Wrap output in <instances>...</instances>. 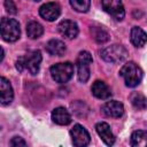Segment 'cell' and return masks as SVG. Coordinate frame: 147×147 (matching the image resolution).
Listing matches in <instances>:
<instances>
[{
    "label": "cell",
    "instance_id": "12",
    "mask_svg": "<svg viewBox=\"0 0 147 147\" xmlns=\"http://www.w3.org/2000/svg\"><path fill=\"white\" fill-rule=\"evenodd\" d=\"M91 92L96 99H100V100H107L111 96V91L103 80H95L92 84Z\"/></svg>",
    "mask_w": 147,
    "mask_h": 147
},
{
    "label": "cell",
    "instance_id": "10",
    "mask_svg": "<svg viewBox=\"0 0 147 147\" xmlns=\"http://www.w3.org/2000/svg\"><path fill=\"white\" fill-rule=\"evenodd\" d=\"M101 111L107 116V117H113V118H119L124 114V106L122 102L116 101V100H110L107 101L101 106Z\"/></svg>",
    "mask_w": 147,
    "mask_h": 147
},
{
    "label": "cell",
    "instance_id": "6",
    "mask_svg": "<svg viewBox=\"0 0 147 147\" xmlns=\"http://www.w3.org/2000/svg\"><path fill=\"white\" fill-rule=\"evenodd\" d=\"M92 63V55L87 51H83L77 56V76L79 82L86 83L90 78V64Z\"/></svg>",
    "mask_w": 147,
    "mask_h": 147
},
{
    "label": "cell",
    "instance_id": "8",
    "mask_svg": "<svg viewBox=\"0 0 147 147\" xmlns=\"http://www.w3.org/2000/svg\"><path fill=\"white\" fill-rule=\"evenodd\" d=\"M70 136H71V140H72L74 146H77V147L87 146L90 144V140H91L90 133L80 124L74 125V127L70 130Z\"/></svg>",
    "mask_w": 147,
    "mask_h": 147
},
{
    "label": "cell",
    "instance_id": "13",
    "mask_svg": "<svg viewBox=\"0 0 147 147\" xmlns=\"http://www.w3.org/2000/svg\"><path fill=\"white\" fill-rule=\"evenodd\" d=\"M0 96H1V105L3 106L9 105L14 99V91L11 84L5 77L0 78Z\"/></svg>",
    "mask_w": 147,
    "mask_h": 147
},
{
    "label": "cell",
    "instance_id": "1",
    "mask_svg": "<svg viewBox=\"0 0 147 147\" xmlns=\"http://www.w3.org/2000/svg\"><path fill=\"white\" fill-rule=\"evenodd\" d=\"M41 53L40 51H31L28 52L26 54L20 56L16 61V69L18 71H24L26 70L30 75H37L40 69V63H41Z\"/></svg>",
    "mask_w": 147,
    "mask_h": 147
},
{
    "label": "cell",
    "instance_id": "11",
    "mask_svg": "<svg viewBox=\"0 0 147 147\" xmlns=\"http://www.w3.org/2000/svg\"><path fill=\"white\" fill-rule=\"evenodd\" d=\"M57 30L60 32L61 36H63L67 39H74L77 37L78 34V25L76 22L71 21V20H63L60 22V24L57 25Z\"/></svg>",
    "mask_w": 147,
    "mask_h": 147
},
{
    "label": "cell",
    "instance_id": "25",
    "mask_svg": "<svg viewBox=\"0 0 147 147\" xmlns=\"http://www.w3.org/2000/svg\"><path fill=\"white\" fill-rule=\"evenodd\" d=\"M33 1H40V0H33Z\"/></svg>",
    "mask_w": 147,
    "mask_h": 147
},
{
    "label": "cell",
    "instance_id": "19",
    "mask_svg": "<svg viewBox=\"0 0 147 147\" xmlns=\"http://www.w3.org/2000/svg\"><path fill=\"white\" fill-rule=\"evenodd\" d=\"M44 33V28L40 23L36 22V21H31L28 23L26 25V34L29 38L31 39H37L39 37H41Z\"/></svg>",
    "mask_w": 147,
    "mask_h": 147
},
{
    "label": "cell",
    "instance_id": "21",
    "mask_svg": "<svg viewBox=\"0 0 147 147\" xmlns=\"http://www.w3.org/2000/svg\"><path fill=\"white\" fill-rule=\"evenodd\" d=\"M130 101L136 109L144 110L147 108V98L140 92H133L130 95Z\"/></svg>",
    "mask_w": 147,
    "mask_h": 147
},
{
    "label": "cell",
    "instance_id": "23",
    "mask_svg": "<svg viewBox=\"0 0 147 147\" xmlns=\"http://www.w3.org/2000/svg\"><path fill=\"white\" fill-rule=\"evenodd\" d=\"M5 8L9 14H16L17 13L16 5L14 3L13 0H5Z\"/></svg>",
    "mask_w": 147,
    "mask_h": 147
},
{
    "label": "cell",
    "instance_id": "20",
    "mask_svg": "<svg viewBox=\"0 0 147 147\" xmlns=\"http://www.w3.org/2000/svg\"><path fill=\"white\" fill-rule=\"evenodd\" d=\"M91 36L98 44H105L106 41L109 40V34L108 32L102 28V26H91L90 29Z\"/></svg>",
    "mask_w": 147,
    "mask_h": 147
},
{
    "label": "cell",
    "instance_id": "2",
    "mask_svg": "<svg viewBox=\"0 0 147 147\" xmlns=\"http://www.w3.org/2000/svg\"><path fill=\"white\" fill-rule=\"evenodd\" d=\"M119 75L123 77L124 83L127 87H136L137 85H139L144 76L141 68L132 61L125 63L121 68Z\"/></svg>",
    "mask_w": 147,
    "mask_h": 147
},
{
    "label": "cell",
    "instance_id": "4",
    "mask_svg": "<svg viewBox=\"0 0 147 147\" xmlns=\"http://www.w3.org/2000/svg\"><path fill=\"white\" fill-rule=\"evenodd\" d=\"M0 31H1V37L5 41L8 42H14L16 41L20 36H21V29H20V23L14 20V18H7L3 17L1 20L0 24Z\"/></svg>",
    "mask_w": 147,
    "mask_h": 147
},
{
    "label": "cell",
    "instance_id": "3",
    "mask_svg": "<svg viewBox=\"0 0 147 147\" xmlns=\"http://www.w3.org/2000/svg\"><path fill=\"white\" fill-rule=\"evenodd\" d=\"M127 55H129L127 49L124 46L118 45V44L107 46V47L102 48L101 52H100L101 59L105 60L106 62H109V63L122 62L127 57Z\"/></svg>",
    "mask_w": 147,
    "mask_h": 147
},
{
    "label": "cell",
    "instance_id": "16",
    "mask_svg": "<svg viewBox=\"0 0 147 147\" xmlns=\"http://www.w3.org/2000/svg\"><path fill=\"white\" fill-rule=\"evenodd\" d=\"M130 39L133 46L136 47H142L147 44V33L139 26H133L131 29Z\"/></svg>",
    "mask_w": 147,
    "mask_h": 147
},
{
    "label": "cell",
    "instance_id": "17",
    "mask_svg": "<svg viewBox=\"0 0 147 147\" xmlns=\"http://www.w3.org/2000/svg\"><path fill=\"white\" fill-rule=\"evenodd\" d=\"M46 51L48 54H51L53 56H62L65 53L67 47L62 40L52 39L46 44Z\"/></svg>",
    "mask_w": 147,
    "mask_h": 147
},
{
    "label": "cell",
    "instance_id": "5",
    "mask_svg": "<svg viewBox=\"0 0 147 147\" xmlns=\"http://www.w3.org/2000/svg\"><path fill=\"white\" fill-rule=\"evenodd\" d=\"M72 75H74V64L71 62H61L51 67V76L59 84H64L69 82Z\"/></svg>",
    "mask_w": 147,
    "mask_h": 147
},
{
    "label": "cell",
    "instance_id": "18",
    "mask_svg": "<svg viewBox=\"0 0 147 147\" xmlns=\"http://www.w3.org/2000/svg\"><path fill=\"white\" fill-rule=\"evenodd\" d=\"M131 145L133 147H147V131H134L131 136Z\"/></svg>",
    "mask_w": 147,
    "mask_h": 147
},
{
    "label": "cell",
    "instance_id": "24",
    "mask_svg": "<svg viewBox=\"0 0 147 147\" xmlns=\"http://www.w3.org/2000/svg\"><path fill=\"white\" fill-rule=\"evenodd\" d=\"M10 146H13V147H20V146H26V142H25V140L23 139V138H21V137H14L11 140H10Z\"/></svg>",
    "mask_w": 147,
    "mask_h": 147
},
{
    "label": "cell",
    "instance_id": "7",
    "mask_svg": "<svg viewBox=\"0 0 147 147\" xmlns=\"http://www.w3.org/2000/svg\"><path fill=\"white\" fill-rule=\"evenodd\" d=\"M103 10L117 21H122L125 16L124 6L121 0H101Z\"/></svg>",
    "mask_w": 147,
    "mask_h": 147
},
{
    "label": "cell",
    "instance_id": "14",
    "mask_svg": "<svg viewBox=\"0 0 147 147\" xmlns=\"http://www.w3.org/2000/svg\"><path fill=\"white\" fill-rule=\"evenodd\" d=\"M95 130L96 133L99 134V137L102 139V141L107 145V146H111L115 142V136L113 134L110 126L108 123L106 122H100L95 125Z\"/></svg>",
    "mask_w": 147,
    "mask_h": 147
},
{
    "label": "cell",
    "instance_id": "22",
    "mask_svg": "<svg viewBox=\"0 0 147 147\" xmlns=\"http://www.w3.org/2000/svg\"><path fill=\"white\" fill-rule=\"evenodd\" d=\"M71 7L78 13H86L90 9L91 0H69Z\"/></svg>",
    "mask_w": 147,
    "mask_h": 147
},
{
    "label": "cell",
    "instance_id": "15",
    "mask_svg": "<svg viewBox=\"0 0 147 147\" xmlns=\"http://www.w3.org/2000/svg\"><path fill=\"white\" fill-rule=\"evenodd\" d=\"M52 119L57 125H68L71 123V115L64 107H56L52 111Z\"/></svg>",
    "mask_w": 147,
    "mask_h": 147
},
{
    "label": "cell",
    "instance_id": "9",
    "mask_svg": "<svg viewBox=\"0 0 147 147\" xmlns=\"http://www.w3.org/2000/svg\"><path fill=\"white\" fill-rule=\"evenodd\" d=\"M60 14H61V7L56 2H47L39 8V15L48 22H53L56 18H59Z\"/></svg>",
    "mask_w": 147,
    "mask_h": 147
}]
</instances>
